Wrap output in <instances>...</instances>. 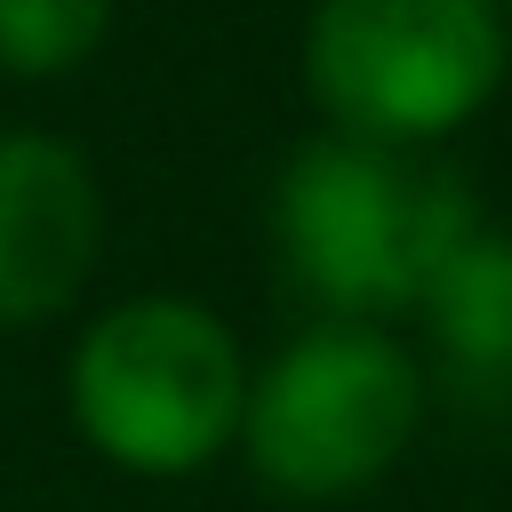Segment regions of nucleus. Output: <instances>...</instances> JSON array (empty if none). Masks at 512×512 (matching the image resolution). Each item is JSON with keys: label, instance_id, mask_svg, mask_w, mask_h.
Listing matches in <instances>:
<instances>
[{"label": "nucleus", "instance_id": "6", "mask_svg": "<svg viewBox=\"0 0 512 512\" xmlns=\"http://www.w3.org/2000/svg\"><path fill=\"white\" fill-rule=\"evenodd\" d=\"M416 320H424V336L456 384L504 392L512 384V232L480 216L448 248V264L432 272Z\"/></svg>", "mask_w": 512, "mask_h": 512}, {"label": "nucleus", "instance_id": "2", "mask_svg": "<svg viewBox=\"0 0 512 512\" xmlns=\"http://www.w3.org/2000/svg\"><path fill=\"white\" fill-rule=\"evenodd\" d=\"M240 328L184 288H128L96 304L64 352L72 440L136 480H192L240 440L248 408Z\"/></svg>", "mask_w": 512, "mask_h": 512}, {"label": "nucleus", "instance_id": "1", "mask_svg": "<svg viewBox=\"0 0 512 512\" xmlns=\"http://www.w3.org/2000/svg\"><path fill=\"white\" fill-rule=\"evenodd\" d=\"M480 192L448 152H400L312 128L272 176V256L312 320H416L448 248L480 224Z\"/></svg>", "mask_w": 512, "mask_h": 512}, {"label": "nucleus", "instance_id": "7", "mask_svg": "<svg viewBox=\"0 0 512 512\" xmlns=\"http://www.w3.org/2000/svg\"><path fill=\"white\" fill-rule=\"evenodd\" d=\"M120 0H0V80H72L104 56Z\"/></svg>", "mask_w": 512, "mask_h": 512}, {"label": "nucleus", "instance_id": "8", "mask_svg": "<svg viewBox=\"0 0 512 512\" xmlns=\"http://www.w3.org/2000/svg\"><path fill=\"white\" fill-rule=\"evenodd\" d=\"M496 8H504V32H512V0H496Z\"/></svg>", "mask_w": 512, "mask_h": 512}, {"label": "nucleus", "instance_id": "3", "mask_svg": "<svg viewBox=\"0 0 512 512\" xmlns=\"http://www.w3.org/2000/svg\"><path fill=\"white\" fill-rule=\"evenodd\" d=\"M424 360L376 320H304L272 360L248 368L232 456L280 504H352L384 488L424 432Z\"/></svg>", "mask_w": 512, "mask_h": 512}, {"label": "nucleus", "instance_id": "4", "mask_svg": "<svg viewBox=\"0 0 512 512\" xmlns=\"http://www.w3.org/2000/svg\"><path fill=\"white\" fill-rule=\"evenodd\" d=\"M512 80L496 0H312L296 88L328 136L448 152Z\"/></svg>", "mask_w": 512, "mask_h": 512}, {"label": "nucleus", "instance_id": "5", "mask_svg": "<svg viewBox=\"0 0 512 512\" xmlns=\"http://www.w3.org/2000/svg\"><path fill=\"white\" fill-rule=\"evenodd\" d=\"M112 208L80 136L16 120L0 128V328H48L80 312L104 272Z\"/></svg>", "mask_w": 512, "mask_h": 512}]
</instances>
